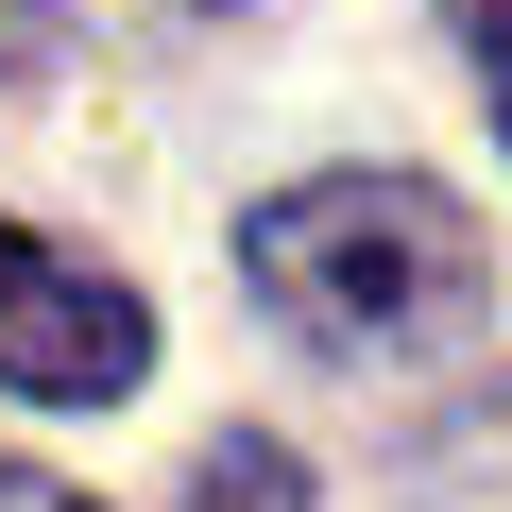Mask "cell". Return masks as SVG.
<instances>
[{"label": "cell", "mask_w": 512, "mask_h": 512, "mask_svg": "<svg viewBox=\"0 0 512 512\" xmlns=\"http://www.w3.org/2000/svg\"><path fill=\"white\" fill-rule=\"evenodd\" d=\"M154 376V308L120 274H86L69 239L35 222H0V393H35V410H120Z\"/></svg>", "instance_id": "obj_2"}, {"label": "cell", "mask_w": 512, "mask_h": 512, "mask_svg": "<svg viewBox=\"0 0 512 512\" xmlns=\"http://www.w3.org/2000/svg\"><path fill=\"white\" fill-rule=\"evenodd\" d=\"M239 274H256V308H274L308 359L393 376V359L478 342L495 239H478L427 171H308V188H274V205L239 222Z\"/></svg>", "instance_id": "obj_1"}, {"label": "cell", "mask_w": 512, "mask_h": 512, "mask_svg": "<svg viewBox=\"0 0 512 512\" xmlns=\"http://www.w3.org/2000/svg\"><path fill=\"white\" fill-rule=\"evenodd\" d=\"M0 512H86V495L0 478ZM188 512H308V461H291L274 427H222V444H205V478H188Z\"/></svg>", "instance_id": "obj_3"}, {"label": "cell", "mask_w": 512, "mask_h": 512, "mask_svg": "<svg viewBox=\"0 0 512 512\" xmlns=\"http://www.w3.org/2000/svg\"><path fill=\"white\" fill-rule=\"evenodd\" d=\"M444 478H512V393H478V410L444 427Z\"/></svg>", "instance_id": "obj_5"}, {"label": "cell", "mask_w": 512, "mask_h": 512, "mask_svg": "<svg viewBox=\"0 0 512 512\" xmlns=\"http://www.w3.org/2000/svg\"><path fill=\"white\" fill-rule=\"evenodd\" d=\"M461 18V52H478V86H495V137H512V0H444Z\"/></svg>", "instance_id": "obj_4"}, {"label": "cell", "mask_w": 512, "mask_h": 512, "mask_svg": "<svg viewBox=\"0 0 512 512\" xmlns=\"http://www.w3.org/2000/svg\"><path fill=\"white\" fill-rule=\"evenodd\" d=\"M52 52H69V0H0V86L52 69Z\"/></svg>", "instance_id": "obj_6"}]
</instances>
